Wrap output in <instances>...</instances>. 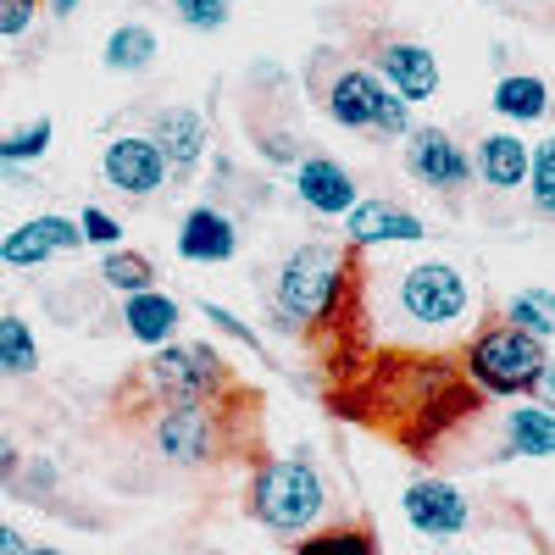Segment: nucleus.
<instances>
[{"mask_svg":"<svg viewBox=\"0 0 555 555\" xmlns=\"http://www.w3.org/2000/svg\"><path fill=\"white\" fill-rule=\"evenodd\" d=\"M345 278H350V261L334 245H300V250H289L284 267H278V278H272L278 328L300 334L306 322H334L339 295H345Z\"/></svg>","mask_w":555,"mask_h":555,"instance_id":"nucleus-1","label":"nucleus"},{"mask_svg":"<svg viewBox=\"0 0 555 555\" xmlns=\"http://www.w3.org/2000/svg\"><path fill=\"white\" fill-rule=\"evenodd\" d=\"M250 512H256L261 528L300 539L322 522V512H328V483H322V473L306 455H278L250 478Z\"/></svg>","mask_w":555,"mask_h":555,"instance_id":"nucleus-2","label":"nucleus"},{"mask_svg":"<svg viewBox=\"0 0 555 555\" xmlns=\"http://www.w3.org/2000/svg\"><path fill=\"white\" fill-rule=\"evenodd\" d=\"M467 373L489 395H550V350L517 328H489L467 350Z\"/></svg>","mask_w":555,"mask_h":555,"instance_id":"nucleus-3","label":"nucleus"},{"mask_svg":"<svg viewBox=\"0 0 555 555\" xmlns=\"http://www.w3.org/2000/svg\"><path fill=\"white\" fill-rule=\"evenodd\" d=\"M139 384H145L151 400L162 405H183V400H217L228 389V366L211 345H156L151 361H145V373H139Z\"/></svg>","mask_w":555,"mask_h":555,"instance_id":"nucleus-4","label":"nucleus"},{"mask_svg":"<svg viewBox=\"0 0 555 555\" xmlns=\"http://www.w3.org/2000/svg\"><path fill=\"white\" fill-rule=\"evenodd\" d=\"M395 300H400V311L416 322V328L450 334L455 322L467 317L473 289H467V278H461V267H450V261H416V267L400 272Z\"/></svg>","mask_w":555,"mask_h":555,"instance_id":"nucleus-5","label":"nucleus"},{"mask_svg":"<svg viewBox=\"0 0 555 555\" xmlns=\"http://www.w3.org/2000/svg\"><path fill=\"white\" fill-rule=\"evenodd\" d=\"M151 444L172 467H206L222 455V411L211 400H183V405H162L151 423Z\"/></svg>","mask_w":555,"mask_h":555,"instance_id":"nucleus-6","label":"nucleus"},{"mask_svg":"<svg viewBox=\"0 0 555 555\" xmlns=\"http://www.w3.org/2000/svg\"><path fill=\"white\" fill-rule=\"evenodd\" d=\"M101 178L112 183L117 195L145 201V195H156L162 183H167V162H162L151 133H117L112 145L101 151Z\"/></svg>","mask_w":555,"mask_h":555,"instance_id":"nucleus-7","label":"nucleus"},{"mask_svg":"<svg viewBox=\"0 0 555 555\" xmlns=\"http://www.w3.org/2000/svg\"><path fill=\"white\" fill-rule=\"evenodd\" d=\"M405 139H411V145H405V172L416 183H428V190H439V195H455V190H467V183H473L467 151H461L444 128H411Z\"/></svg>","mask_w":555,"mask_h":555,"instance_id":"nucleus-8","label":"nucleus"},{"mask_svg":"<svg viewBox=\"0 0 555 555\" xmlns=\"http://www.w3.org/2000/svg\"><path fill=\"white\" fill-rule=\"evenodd\" d=\"M400 505H405V522L423 539H455V533H467V522H473V500L461 494L450 478H416Z\"/></svg>","mask_w":555,"mask_h":555,"instance_id":"nucleus-9","label":"nucleus"},{"mask_svg":"<svg viewBox=\"0 0 555 555\" xmlns=\"http://www.w3.org/2000/svg\"><path fill=\"white\" fill-rule=\"evenodd\" d=\"M83 245V228L78 217H56V211H44V217H28L17 222L7 240H0V261L7 267H44L51 256H67Z\"/></svg>","mask_w":555,"mask_h":555,"instance_id":"nucleus-10","label":"nucleus"},{"mask_svg":"<svg viewBox=\"0 0 555 555\" xmlns=\"http://www.w3.org/2000/svg\"><path fill=\"white\" fill-rule=\"evenodd\" d=\"M178 256L183 261H201V267H217V261H234L240 256V222L228 217L222 206H195L190 217L178 222Z\"/></svg>","mask_w":555,"mask_h":555,"instance_id":"nucleus-11","label":"nucleus"},{"mask_svg":"<svg viewBox=\"0 0 555 555\" xmlns=\"http://www.w3.org/2000/svg\"><path fill=\"white\" fill-rule=\"evenodd\" d=\"M378 101H384V78L366 73V67H334V78L322 83V106H328V117H334L339 128L373 133Z\"/></svg>","mask_w":555,"mask_h":555,"instance_id":"nucleus-12","label":"nucleus"},{"mask_svg":"<svg viewBox=\"0 0 555 555\" xmlns=\"http://www.w3.org/2000/svg\"><path fill=\"white\" fill-rule=\"evenodd\" d=\"M378 67H384L389 89H395L405 106L439 95V56L428 51V44H416V39H389L384 51H378Z\"/></svg>","mask_w":555,"mask_h":555,"instance_id":"nucleus-13","label":"nucleus"},{"mask_svg":"<svg viewBox=\"0 0 555 555\" xmlns=\"http://www.w3.org/2000/svg\"><path fill=\"white\" fill-rule=\"evenodd\" d=\"M345 234H350V245H389V240L411 245V240H423L428 228H423L416 211H405L395 201H356L345 211Z\"/></svg>","mask_w":555,"mask_h":555,"instance_id":"nucleus-14","label":"nucleus"},{"mask_svg":"<svg viewBox=\"0 0 555 555\" xmlns=\"http://www.w3.org/2000/svg\"><path fill=\"white\" fill-rule=\"evenodd\" d=\"M295 195L317 217H345L356 206V178L334 156H306V162H295Z\"/></svg>","mask_w":555,"mask_h":555,"instance_id":"nucleus-15","label":"nucleus"},{"mask_svg":"<svg viewBox=\"0 0 555 555\" xmlns=\"http://www.w3.org/2000/svg\"><path fill=\"white\" fill-rule=\"evenodd\" d=\"M151 139H156L167 172H195L201 156H206V117L190 112V106H167V112H156Z\"/></svg>","mask_w":555,"mask_h":555,"instance_id":"nucleus-16","label":"nucleus"},{"mask_svg":"<svg viewBox=\"0 0 555 555\" xmlns=\"http://www.w3.org/2000/svg\"><path fill=\"white\" fill-rule=\"evenodd\" d=\"M178 317H183V306H178L172 295H162V289H145V295H128V300H122V328H128V339L151 345V350L178 334Z\"/></svg>","mask_w":555,"mask_h":555,"instance_id":"nucleus-17","label":"nucleus"},{"mask_svg":"<svg viewBox=\"0 0 555 555\" xmlns=\"http://www.w3.org/2000/svg\"><path fill=\"white\" fill-rule=\"evenodd\" d=\"M528 156L533 145H522L517 133H483L478 139V178L489 183V190H522V178H528Z\"/></svg>","mask_w":555,"mask_h":555,"instance_id":"nucleus-18","label":"nucleus"},{"mask_svg":"<svg viewBox=\"0 0 555 555\" xmlns=\"http://www.w3.org/2000/svg\"><path fill=\"white\" fill-rule=\"evenodd\" d=\"M505 444H512V455H528V461H544L555 450V416L544 400H522L505 411Z\"/></svg>","mask_w":555,"mask_h":555,"instance_id":"nucleus-19","label":"nucleus"},{"mask_svg":"<svg viewBox=\"0 0 555 555\" xmlns=\"http://www.w3.org/2000/svg\"><path fill=\"white\" fill-rule=\"evenodd\" d=\"M494 112L505 122H539L550 112V83L539 73H512L494 83Z\"/></svg>","mask_w":555,"mask_h":555,"instance_id":"nucleus-20","label":"nucleus"},{"mask_svg":"<svg viewBox=\"0 0 555 555\" xmlns=\"http://www.w3.org/2000/svg\"><path fill=\"white\" fill-rule=\"evenodd\" d=\"M106 67L112 73H151L156 67V34L145 23H122L106 34Z\"/></svg>","mask_w":555,"mask_h":555,"instance_id":"nucleus-21","label":"nucleus"},{"mask_svg":"<svg viewBox=\"0 0 555 555\" xmlns=\"http://www.w3.org/2000/svg\"><path fill=\"white\" fill-rule=\"evenodd\" d=\"M34 366H39V339H34V328L17 311H7V317H0V373H7V378H28Z\"/></svg>","mask_w":555,"mask_h":555,"instance_id":"nucleus-22","label":"nucleus"},{"mask_svg":"<svg viewBox=\"0 0 555 555\" xmlns=\"http://www.w3.org/2000/svg\"><path fill=\"white\" fill-rule=\"evenodd\" d=\"M505 328H517V334H528V339L550 345V334H555V306H550V289H522V295L505 300Z\"/></svg>","mask_w":555,"mask_h":555,"instance_id":"nucleus-23","label":"nucleus"},{"mask_svg":"<svg viewBox=\"0 0 555 555\" xmlns=\"http://www.w3.org/2000/svg\"><path fill=\"white\" fill-rule=\"evenodd\" d=\"M101 284L117 289V295L128 300V295L156 289V272H151V261L139 256V250H106V261H101Z\"/></svg>","mask_w":555,"mask_h":555,"instance_id":"nucleus-24","label":"nucleus"},{"mask_svg":"<svg viewBox=\"0 0 555 555\" xmlns=\"http://www.w3.org/2000/svg\"><path fill=\"white\" fill-rule=\"evenodd\" d=\"M51 139H56V122L51 117H39V122H28L17 133H0V172H12L23 162H39L44 151H51Z\"/></svg>","mask_w":555,"mask_h":555,"instance_id":"nucleus-25","label":"nucleus"},{"mask_svg":"<svg viewBox=\"0 0 555 555\" xmlns=\"http://www.w3.org/2000/svg\"><path fill=\"white\" fill-rule=\"evenodd\" d=\"M295 555H378L366 528H322V533H300Z\"/></svg>","mask_w":555,"mask_h":555,"instance_id":"nucleus-26","label":"nucleus"},{"mask_svg":"<svg viewBox=\"0 0 555 555\" xmlns=\"http://www.w3.org/2000/svg\"><path fill=\"white\" fill-rule=\"evenodd\" d=\"M528 201H533V211L539 217H550V206H555V145L544 139V145H533V156H528Z\"/></svg>","mask_w":555,"mask_h":555,"instance_id":"nucleus-27","label":"nucleus"},{"mask_svg":"<svg viewBox=\"0 0 555 555\" xmlns=\"http://www.w3.org/2000/svg\"><path fill=\"white\" fill-rule=\"evenodd\" d=\"M78 228H83V245H101V250H117L122 245V222L101 206H83L78 211Z\"/></svg>","mask_w":555,"mask_h":555,"instance_id":"nucleus-28","label":"nucleus"},{"mask_svg":"<svg viewBox=\"0 0 555 555\" xmlns=\"http://www.w3.org/2000/svg\"><path fill=\"white\" fill-rule=\"evenodd\" d=\"M172 12H178V23H183V28L211 34V28H222V23H228V0H172Z\"/></svg>","mask_w":555,"mask_h":555,"instance_id":"nucleus-29","label":"nucleus"},{"mask_svg":"<svg viewBox=\"0 0 555 555\" xmlns=\"http://www.w3.org/2000/svg\"><path fill=\"white\" fill-rule=\"evenodd\" d=\"M373 133H384V139H405V133H411V106H405L400 95H389V89H384V101H378Z\"/></svg>","mask_w":555,"mask_h":555,"instance_id":"nucleus-30","label":"nucleus"},{"mask_svg":"<svg viewBox=\"0 0 555 555\" xmlns=\"http://www.w3.org/2000/svg\"><path fill=\"white\" fill-rule=\"evenodd\" d=\"M256 151H261L267 162H300V139H295L289 128H261V133H256Z\"/></svg>","mask_w":555,"mask_h":555,"instance_id":"nucleus-31","label":"nucleus"},{"mask_svg":"<svg viewBox=\"0 0 555 555\" xmlns=\"http://www.w3.org/2000/svg\"><path fill=\"white\" fill-rule=\"evenodd\" d=\"M34 12H39V0H0V39H17L34 28Z\"/></svg>","mask_w":555,"mask_h":555,"instance_id":"nucleus-32","label":"nucleus"},{"mask_svg":"<svg viewBox=\"0 0 555 555\" xmlns=\"http://www.w3.org/2000/svg\"><path fill=\"white\" fill-rule=\"evenodd\" d=\"M201 311H206V322H217V328H222L228 339H240V345H250V350H256V328H245V322H240L234 311H228V306H211V300H206Z\"/></svg>","mask_w":555,"mask_h":555,"instance_id":"nucleus-33","label":"nucleus"},{"mask_svg":"<svg viewBox=\"0 0 555 555\" xmlns=\"http://www.w3.org/2000/svg\"><path fill=\"white\" fill-rule=\"evenodd\" d=\"M17 467H23V455L12 450L7 434H0V483H17Z\"/></svg>","mask_w":555,"mask_h":555,"instance_id":"nucleus-34","label":"nucleus"},{"mask_svg":"<svg viewBox=\"0 0 555 555\" xmlns=\"http://www.w3.org/2000/svg\"><path fill=\"white\" fill-rule=\"evenodd\" d=\"M0 555H28V539L12 522H0Z\"/></svg>","mask_w":555,"mask_h":555,"instance_id":"nucleus-35","label":"nucleus"},{"mask_svg":"<svg viewBox=\"0 0 555 555\" xmlns=\"http://www.w3.org/2000/svg\"><path fill=\"white\" fill-rule=\"evenodd\" d=\"M78 12V0H51V17H73Z\"/></svg>","mask_w":555,"mask_h":555,"instance_id":"nucleus-36","label":"nucleus"},{"mask_svg":"<svg viewBox=\"0 0 555 555\" xmlns=\"http://www.w3.org/2000/svg\"><path fill=\"white\" fill-rule=\"evenodd\" d=\"M28 555H62V550H51V544H28Z\"/></svg>","mask_w":555,"mask_h":555,"instance_id":"nucleus-37","label":"nucleus"}]
</instances>
